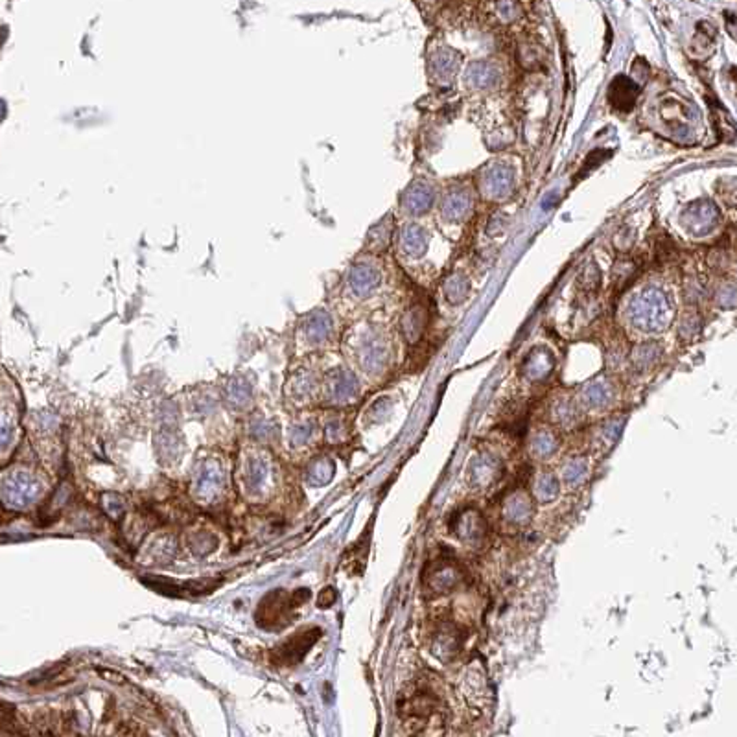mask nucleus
Here are the masks:
<instances>
[{
  "label": "nucleus",
  "instance_id": "nucleus-1",
  "mask_svg": "<svg viewBox=\"0 0 737 737\" xmlns=\"http://www.w3.org/2000/svg\"><path fill=\"white\" fill-rule=\"evenodd\" d=\"M638 95H640V87L636 83H632L629 78L617 76L608 89V102L612 107L626 113L634 107Z\"/></svg>",
  "mask_w": 737,
  "mask_h": 737
},
{
  "label": "nucleus",
  "instance_id": "nucleus-2",
  "mask_svg": "<svg viewBox=\"0 0 737 737\" xmlns=\"http://www.w3.org/2000/svg\"><path fill=\"white\" fill-rule=\"evenodd\" d=\"M316 642V638L310 631L302 632V634H297V636H291L288 642L279 649L280 651V658L284 660L286 656H290V663L297 662V660L305 654V651L308 647H311V643Z\"/></svg>",
  "mask_w": 737,
  "mask_h": 737
}]
</instances>
